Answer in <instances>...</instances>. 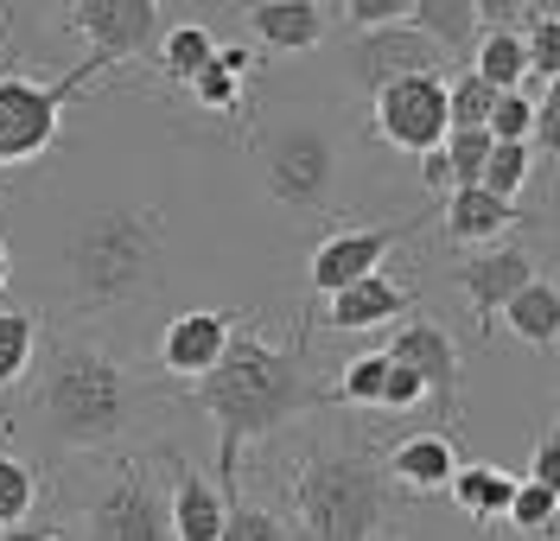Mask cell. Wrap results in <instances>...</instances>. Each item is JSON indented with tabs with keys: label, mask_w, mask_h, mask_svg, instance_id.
Instances as JSON below:
<instances>
[{
	"label": "cell",
	"mask_w": 560,
	"mask_h": 541,
	"mask_svg": "<svg viewBox=\"0 0 560 541\" xmlns=\"http://www.w3.org/2000/svg\"><path fill=\"white\" fill-rule=\"evenodd\" d=\"M415 401H427V389H420L401 363H388V383H383V401H376V408H383V414H408Z\"/></svg>",
	"instance_id": "obj_38"
},
{
	"label": "cell",
	"mask_w": 560,
	"mask_h": 541,
	"mask_svg": "<svg viewBox=\"0 0 560 541\" xmlns=\"http://www.w3.org/2000/svg\"><path fill=\"white\" fill-rule=\"evenodd\" d=\"M383 471H388V484H401L408 497H433V491L453 484L458 452H453L446 433H401L383 452Z\"/></svg>",
	"instance_id": "obj_17"
},
{
	"label": "cell",
	"mask_w": 560,
	"mask_h": 541,
	"mask_svg": "<svg viewBox=\"0 0 560 541\" xmlns=\"http://www.w3.org/2000/svg\"><path fill=\"white\" fill-rule=\"evenodd\" d=\"M420 173H427V191H453V173H446V160H440V153H427V160H420Z\"/></svg>",
	"instance_id": "obj_40"
},
{
	"label": "cell",
	"mask_w": 560,
	"mask_h": 541,
	"mask_svg": "<svg viewBox=\"0 0 560 541\" xmlns=\"http://www.w3.org/2000/svg\"><path fill=\"white\" fill-rule=\"evenodd\" d=\"M147 401H153V389L121 357H108L96 344H65L38 369L33 414L45 421L51 446H65V452H103V446L128 439L147 421Z\"/></svg>",
	"instance_id": "obj_2"
},
{
	"label": "cell",
	"mask_w": 560,
	"mask_h": 541,
	"mask_svg": "<svg viewBox=\"0 0 560 541\" xmlns=\"http://www.w3.org/2000/svg\"><path fill=\"white\" fill-rule=\"evenodd\" d=\"M90 77H103V64H77L65 77H13L0 71V173L26 166L38 153H51L65 134V108L90 90Z\"/></svg>",
	"instance_id": "obj_6"
},
{
	"label": "cell",
	"mask_w": 560,
	"mask_h": 541,
	"mask_svg": "<svg viewBox=\"0 0 560 541\" xmlns=\"http://www.w3.org/2000/svg\"><path fill=\"white\" fill-rule=\"evenodd\" d=\"M528 484H541V491H555V497H560V433H541V439H535Z\"/></svg>",
	"instance_id": "obj_39"
},
{
	"label": "cell",
	"mask_w": 560,
	"mask_h": 541,
	"mask_svg": "<svg viewBox=\"0 0 560 541\" xmlns=\"http://www.w3.org/2000/svg\"><path fill=\"white\" fill-rule=\"evenodd\" d=\"M217 541H287V522L275 509H255V504H230L223 516V536Z\"/></svg>",
	"instance_id": "obj_35"
},
{
	"label": "cell",
	"mask_w": 560,
	"mask_h": 541,
	"mask_svg": "<svg viewBox=\"0 0 560 541\" xmlns=\"http://www.w3.org/2000/svg\"><path fill=\"white\" fill-rule=\"evenodd\" d=\"M440 64H446V58H440L408 20H401V26H383V33H357L345 45V71L363 96H376V90L401 83V77H427V71H440Z\"/></svg>",
	"instance_id": "obj_11"
},
{
	"label": "cell",
	"mask_w": 560,
	"mask_h": 541,
	"mask_svg": "<svg viewBox=\"0 0 560 541\" xmlns=\"http://www.w3.org/2000/svg\"><path fill=\"white\" fill-rule=\"evenodd\" d=\"M535 153L541 160H560V83H541V96H535Z\"/></svg>",
	"instance_id": "obj_37"
},
{
	"label": "cell",
	"mask_w": 560,
	"mask_h": 541,
	"mask_svg": "<svg viewBox=\"0 0 560 541\" xmlns=\"http://www.w3.org/2000/svg\"><path fill=\"white\" fill-rule=\"evenodd\" d=\"M395 236H401V230H376V223L318 236L313 261H306V281H313V293H325V299H331V293H345V287H357V281H370V274H383Z\"/></svg>",
	"instance_id": "obj_13"
},
{
	"label": "cell",
	"mask_w": 560,
	"mask_h": 541,
	"mask_svg": "<svg viewBox=\"0 0 560 541\" xmlns=\"http://www.w3.org/2000/svg\"><path fill=\"white\" fill-rule=\"evenodd\" d=\"M408 7H415V0H338L331 13H338V20L350 26V38H357V33H383V26H401V20H408Z\"/></svg>",
	"instance_id": "obj_34"
},
{
	"label": "cell",
	"mask_w": 560,
	"mask_h": 541,
	"mask_svg": "<svg viewBox=\"0 0 560 541\" xmlns=\"http://www.w3.org/2000/svg\"><path fill=\"white\" fill-rule=\"evenodd\" d=\"M331 20L338 13L325 0H261V7H243V26L268 51H318L325 33H331Z\"/></svg>",
	"instance_id": "obj_15"
},
{
	"label": "cell",
	"mask_w": 560,
	"mask_h": 541,
	"mask_svg": "<svg viewBox=\"0 0 560 541\" xmlns=\"http://www.w3.org/2000/svg\"><path fill=\"white\" fill-rule=\"evenodd\" d=\"M523 45H528V77L560 83V7H528Z\"/></svg>",
	"instance_id": "obj_27"
},
{
	"label": "cell",
	"mask_w": 560,
	"mask_h": 541,
	"mask_svg": "<svg viewBox=\"0 0 560 541\" xmlns=\"http://www.w3.org/2000/svg\"><path fill=\"white\" fill-rule=\"evenodd\" d=\"M7 281H13V249L0 243V293H7Z\"/></svg>",
	"instance_id": "obj_42"
},
{
	"label": "cell",
	"mask_w": 560,
	"mask_h": 541,
	"mask_svg": "<svg viewBox=\"0 0 560 541\" xmlns=\"http://www.w3.org/2000/svg\"><path fill=\"white\" fill-rule=\"evenodd\" d=\"M490 146H497V141H490L485 128H453V134H446L440 160H446V173H453V191H458V185H478V179H485Z\"/></svg>",
	"instance_id": "obj_29"
},
{
	"label": "cell",
	"mask_w": 560,
	"mask_h": 541,
	"mask_svg": "<svg viewBox=\"0 0 560 541\" xmlns=\"http://www.w3.org/2000/svg\"><path fill=\"white\" fill-rule=\"evenodd\" d=\"M446 491H453L458 516H471L478 529H485V522H503L510 504H516V478H510V471H497V466H458Z\"/></svg>",
	"instance_id": "obj_22"
},
{
	"label": "cell",
	"mask_w": 560,
	"mask_h": 541,
	"mask_svg": "<svg viewBox=\"0 0 560 541\" xmlns=\"http://www.w3.org/2000/svg\"><path fill=\"white\" fill-rule=\"evenodd\" d=\"M38 357V319L20 306H0V389L26 383V369Z\"/></svg>",
	"instance_id": "obj_25"
},
{
	"label": "cell",
	"mask_w": 560,
	"mask_h": 541,
	"mask_svg": "<svg viewBox=\"0 0 560 541\" xmlns=\"http://www.w3.org/2000/svg\"><path fill=\"white\" fill-rule=\"evenodd\" d=\"M236 325H243V313H230V306H217V313H210V306L205 313H178V319L160 331V369H166L173 383H205L210 369L223 363Z\"/></svg>",
	"instance_id": "obj_12"
},
{
	"label": "cell",
	"mask_w": 560,
	"mask_h": 541,
	"mask_svg": "<svg viewBox=\"0 0 560 541\" xmlns=\"http://www.w3.org/2000/svg\"><path fill=\"white\" fill-rule=\"evenodd\" d=\"M503 325H510V338L528 344V351H555L560 344V281L555 274H535V281L503 306Z\"/></svg>",
	"instance_id": "obj_21"
},
{
	"label": "cell",
	"mask_w": 560,
	"mask_h": 541,
	"mask_svg": "<svg viewBox=\"0 0 560 541\" xmlns=\"http://www.w3.org/2000/svg\"><path fill=\"white\" fill-rule=\"evenodd\" d=\"M166 466H173V491H166L173 541H217L223 536V516H230V497H223L198 466H185L178 452H166Z\"/></svg>",
	"instance_id": "obj_16"
},
{
	"label": "cell",
	"mask_w": 560,
	"mask_h": 541,
	"mask_svg": "<svg viewBox=\"0 0 560 541\" xmlns=\"http://www.w3.org/2000/svg\"><path fill=\"white\" fill-rule=\"evenodd\" d=\"M210 64H217V38H210L205 26L178 20V26L160 33V71L173 77V83H191V77L210 71Z\"/></svg>",
	"instance_id": "obj_24"
},
{
	"label": "cell",
	"mask_w": 560,
	"mask_h": 541,
	"mask_svg": "<svg viewBox=\"0 0 560 541\" xmlns=\"http://www.w3.org/2000/svg\"><path fill=\"white\" fill-rule=\"evenodd\" d=\"M383 351H388V363H401L420 389H427V401L440 408V421L453 427L458 408H465V401H458L465 363H458V338H453V331H446L440 319H408V325H401V331L383 344ZM446 427H440V433H446Z\"/></svg>",
	"instance_id": "obj_10"
},
{
	"label": "cell",
	"mask_w": 560,
	"mask_h": 541,
	"mask_svg": "<svg viewBox=\"0 0 560 541\" xmlns=\"http://www.w3.org/2000/svg\"><path fill=\"white\" fill-rule=\"evenodd\" d=\"M370 128L376 141H388L395 153H440L446 134H453V115H446V71H427V77H401L370 96Z\"/></svg>",
	"instance_id": "obj_8"
},
{
	"label": "cell",
	"mask_w": 560,
	"mask_h": 541,
	"mask_svg": "<svg viewBox=\"0 0 560 541\" xmlns=\"http://www.w3.org/2000/svg\"><path fill=\"white\" fill-rule=\"evenodd\" d=\"M198 408L217 427V491H236L243 471V446L275 439L280 427H293L300 414L325 408V389L306 369L300 344H268V338H230L223 363L198 383Z\"/></svg>",
	"instance_id": "obj_1"
},
{
	"label": "cell",
	"mask_w": 560,
	"mask_h": 541,
	"mask_svg": "<svg viewBox=\"0 0 560 541\" xmlns=\"http://www.w3.org/2000/svg\"><path fill=\"white\" fill-rule=\"evenodd\" d=\"M465 71L478 77V83H490L497 96L523 90V83H528V45H523V33H497V26H485L478 45H471V64H465Z\"/></svg>",
	"instance_id": "obj_23"
},
{
	"label": "cell",
	"mask_w": 560,
	"mask_h": 541,
	"mask_svg": "<svg viewBox=\"0 0 560 541\" xmlns=\"http://www.w3.org/2000/svg\"><path fill=\"white\" fill-rule=\"evenodd\" d=\"M0 541H65V536H58V529H33V522H26V529H7Z\"/></svg>",
	"instance_id": "obj_41"
},
{
	"label": "cell",
	"mask_w": 560,
	"mask_h": 541,
	"mask_svg": "<svg viewBox=\"0 0 560 541\" xmlns=\"http://www.w3.org/2000/svg\"><path fill=\"white\" fill-rule=\"evenodd\" d=\"M383 383H388V351H363V357H350L338 369V383L325 389V401H338V408H376Z\"/></svg>",
	"instance_id": "obj_26"
},
{
	"label": "cell",
	"mask_w": 560,
	"mask_h": 541,
	"mask_svg": "<svg viewBox=\"0 0 560 541\" xmlns=\"http://www.w3.org/2000/svg\"><path fill=\"white\" fill-rule=\"evenodd\" d=\"M38 504V478L26 459H13V452H0V536L7 529H26V516Z\"/></svg>",
	"instance_id": "obj_28"
},
{
	"label": "cell",
	"mask_w": 560,
	"mask_h": 541,
	"mask_svg": "<svg viewBox=\"0 0 560 541\" xmlns=\"http://www.w3.org/2000/svg\"><path fill=\"white\" fill-rule=\"evenodd\" d=\"M490 108H497V90L490 83H478L471 71L446 77V115H453V128H485Z\"/></svg>",
	"instance_id": "obj_32"
},
{
	"label": "cell",
	"mask_w": 560,
	"mask_h": 541,
	"mask_svg": "<svg viewBox=\"0 0 560 541\" xmlns=\"http://www.w3.org/2000/svg\"><path fill=\"white\" fill-rule=\"evenodd\" d=\"M65 26L90 45V64H103V71L140 58L147 45H160V33H166L153 0H77V7H65Z\"/></svg>",
	"instance_id": "obj_9"
},
{
	"label": "cell",
	"mask_w": 560,
	"mask_h": 541,
	"mask_svg": "<svg viewBox=\"0 0 560 541\" xmlns=\"http://www.w3.org/2000/svg\"><path fill=\"white\" fill-rule=\"evenodd\" d=\"M77 541H173L166 491L153 484V471L140 459H115V471L77 516Z\"/></svg>",
	"instance_id": "obj_7"
},
{
	"label": "cell",
	"mask_w": 560,
	"mask_h": 541,
	"mask_svg": "<svg viewBox=\"0 0 560 541\" xmlns=\"http://www.w3.org/2000/svg\"><path fill=\"white\" fill-rule=\"evenodd\" d=\"M555 516H560L555 491H541V484H516V504H510L503 522H516L523 536H541V529H555Z\"/></svg>",
	"instance_id": "obj_36"
},
{
	"label": "cell",
	"mask_w": 560,
	"mask_h": 541,
	"mask_svg": "<svg viewBox=\"0 0 560 541\" xmlns=\"http://www.w3.org/2000/svg\"><path fill=\"white\" fill-rule=\"evenodd\" d=\"M485 134L497 146H528L535 141V96L528 90H510V96H497V108H490Z\"/></svg>",
	"instance_id": "obj_30"
},
{
	"label": "cell",
	"mask_w": 560,
	"mask_h": 541,
	"mask_svg": "<svg viewBox=\"0 0 560 541\" xmlns=\"http://www.w3.org/2000/svg\"><path fill=\"white\" fill-rule=\"evenodd\" d=\"M408 306H415V287H401L388 274H370V281L325 299V331H376V325L401 319Z\"/></svg>",
	"instance_id": "obj_18"
},
{
	"label": "cell",
	"mask_w": 560,
	"mask_h": 541,
	"mask_svg": "<svg viewBox=\"0 0 560 541\" xmlns=\"http://www.w3.org/2000/svg\"><path fill=\"white\" fill-rule=\"evenodd\" d=\"M408 26H415L440 58H471V45L485 33L478 0H415V7H408Z\"/></svg>",
	"instance_id": "obj_20"
},
{
	"label": "cell",
	"mask_w": 560,
	"mask_h": 541,
	"mask_svg": "<svg viewBox=\"0 0 560 541\" xmlns=\"http://www.w3.org/2000/svg\"><path fill=\"white\" fill-rule=\"evenodd\" d=\"M535 274H541V268H535V255H528V249L497 243V249H471L465 261H458V293L471 299L478 325H497V319H503V306H510Z\"/></svg>",
	"instance_id": "obj_14"
},
{
	"label": "cell",
	"mask_w": 560,
	"mask_h": 541,
	"mask_svg": "<svg viewBox=\"0 0 560 541\" xmlns=\"http://www.w3.org/2000/svg\"><path fill=\"white\" fill-rule=\"evenodd\" d=\"M160 268H166V216L147 204H103L77 216L65 243V281L77 313L135 306L160 287Z\"/></svg>",
	"instance_id": "obj_3"
},
{
	"label": "cell",
	"mask_w": 560,
	"mask_h": 541,
	"mask_svg": "<svg viewBox=\"0 0 560 541\" xmlns=\"http://www.w3.org/2000/svg\"><path fill=\"white\" fill-rule=\"evenodd\" d=\"M293 522L306 541H376L388 516V471L376 446H313L293 471Z\"/></svg>",
	"instance_id": "obj_4"
},
{
	"label": "cell",
	"mask_w": 560,
	"mask_h": 541,
	"mask_svg": "<svg viewBox=\"0 0 560 541\" xmlns=\"http://www.w3.org/2000/svg\"><path fill=\"white\" fill-rule=\"evenodd\" d=\"M261 191L293 216H325L338 204V128L325 108H268L255 128Z\"/></svg>",
	"instance_id": "obj_5"
},
{
	"label": "cell",
	"mask_w": 560,
	"mask_h": 541,
	"mask_svg": "<svg viewBox=\"0 0 560 541\" xmlns=\"http://www.w3.org/2000/svg\"><path fill=\"white\" fill-rule=\"evenodd\" d=\"M191 103L210 108V115H248V96H243V77H230L223 64H210V71H198L191 83Z\"/></svg>",
	"instance_id": "obj_33"
},
{
	"label": "cell",
	"mask_w": 560,
	"mask_h": 541,
	"mask_svg": "<svg viewBox=\"0 0 560 541\" xmlns=\"http://www.w3.org/2000/svg\"><path fill=\"white\" fill-rule=\"evenodd\" d=\"M516 223H523V211L503 204V198H490L485 185L446 191V236L465 243V249H497V236H510Z\"/></svg>",
	"instance_id": "obj_19"
},
{
	"label": "cell",
	"mask_w": 560,
	"mask_h": 541,
	"mask_svg": "<svg viewBox=\"0 0 560 541\" xmlns=\"http://www.w3.org/2000/svg\"><path fill=\"white\" fill-rule=\"evenodd\" d=\"M528 166H535V146H490L485 160V191L490 198H503V204H516V191L528 185Z\"/></svg>",
	"instance_id": "obj_31"
}]
</instances>
